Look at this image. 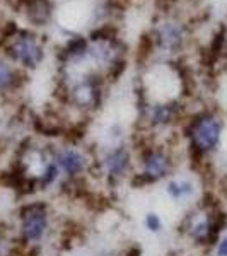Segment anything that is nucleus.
<instances>
[{"label": "nucleus", "mask_w": 227, "mask_h": 256, "mask_svg": "<svg viewBox=\"0 0 227 256\" xmlns=\"http://www.w3.org/2000/svg\"><path fill=\"white\" fill-rule=\"evenodd\" d=\"M180 130L190 162L195 169H202L220 150L226 120L217 108L202 106L190 111Z\"/></svg>", "instance_id": "f257e3e1"}, {"label": "nucleus", "mask_w": 227, "mask_h": 256, "mask_svg": "<svg viewBox=\"0 0 227 256\" xmlns=\"http://www.w3.org/2000/svg\"><path fill=\"white\" fill-rule=\"evenodd\" d=\"M135 172V148L128 142L104 144L96 148L94 176L106 184V188H118L128 183Z\"/></svg>", "instance_id": "423d86ee"}, {"label": "nucleus", "mask_w": 227, "mask_h": 256, "mask_svg": "<svg viewBox=\"0 0 227 256\" xmlns=\"http://www.w3.org/2000/svg\"><path fill=\"white\" fill-rule=\"evenodd\" d=\"M156 48L158 46H156L154 34H152V32L142 34L138 40V44H137V52H135V62H137L138 65H146Z\"/></svg>", "instance_id": "ddd939ff"}, {"label": "nucleus", "mask_w": 227, "mask_h": 256, "mask_svg": "<svg viewBox=\"0 0 227 256\" xmlns=\"http://www.w3.org/2000/svg\"><path fill=\"white\" fill-rule=\"evenodd\" d=\"M134 148L135 172L128 181L132 188L144 190L166 183L178 171V156L166 140L140 138L134 144Z\"/></svg>", "instance_id": "7ed1b4c3"}, {"label": "nucleus", "mask_w": 227, "mask_h": 256, "mask_svg": "<svg viewBox=\"0 0 227 256\" xmlns=\"http://www.w3.org/2000/svg\"><path fill=\"white\" fill-rule=\"evenodd\" d=\"M210 253L214 256H227V232H224L217 239V242L210 250Z\"/></svg>", "instance_id": "dca6fc26"}, {"label": "nucleus", "mask_w": 227, "mask_h": 256, "mask_svg": "<svg viewBox=\"0 0 227 256\" xmlns=\"http://www.w3.org/2000/svg\"><path fill=\"white\" fill-rule=\"evenodd\" d=\"M152 34H154L158 48L164 50L168 53H180L186 46L188 28L180 20L168 19L159 22L158 28L152 31Z\"/></svg>", "instance_id": "6e6552de"}, {"label": "nucleus", "mask_w": 227, "mask_h": 256, "mask_svg": "<svg viewBox=\"0 0 227 256\" xmlns=\"http://www.w3.org/2000/svg\"><path fill=\"white\" fill-rule=\"evenodd\" d=\"M166 195L176 204H195L200 200L204 192H200V184L195 178L174 174L164 183Z\"/></svg>", "instance_id": "1a4fd4ad"}, {"label": "nucleus", "mask_w": 227, "mask_h": 256, "mask_svg": "<svg viewBox=\"0 0 227 256\" xmlns=\"http://www.w3.org/2000/svg\"><path fill=\"white\" fill-rule=\"evenodd\" d=\"M50 150L62 174V184H80L94 176L96 148L86 147L79 140L62 138L50 140Z\"/></svg>", "instance_id": "39448f33"}, {"label": "nucleus", "mask_w": 227, "mask_h": 256, "mask_svg": "<svg viewBox=\"0 0 227 256\" xmlns=\"http://www.w3.org/2000/svg\"><path fill=\"white\" fill-rule=\"evenodd\" d=\"M166 256H186V254H183V253H180V251H172V253H168Z\"/></svg>", "instance_id": "a211bd4d"}, {"label": "nucleus", "mask_w": 227, "mask_h": 256, "mask_svg": "<svg viewBox=\"0 0 227 256\" xmlns=\"http://www.w3.org/2000/svg\"><path fill=\"white\" fill-rule=\"evenodd\" d=\"M99 256H142V250L135 244V246H128L125 251H122V253H104Z\"/></svg>", "instance_id": "f3484780"}, {"label": "nucleus", "mask_w": 227, "mask_h": 256, "mask_svg": "<svg viewBox=\"0 0 227 256\" xmlns=\"http://www.w3.org/2000/svg\"><path fill=\"white\" fill-rule=\"evenodd\" d=\"M89 38H84V36H74V38L67 40V43L64 44L56 56H58L62 65H68L70 62H79V60H86L89 56Z\"/></svg>", "instance_id": "f8f14e48"}, {"label": "nucleus", "mask_w": 227, "mask_h": 256, "mask_svg": "<svg viewBox=\"0 0 227 256\" xmlns=\"http://www.w3.org/2000/svg\"><path fill=\"white\" fill-rule=\"evenodd\" d=\"M4 55L19 68L34 70L44 58V48L41 44L38 34L31 31H19L12 40L4 44Z\"/></svg>", "instance_id": "0eeeda50"}, {"label": "nucleus", "mask_w": 227, "mask_h": 256, "mask_svg": "<svg viewBox=\"0 0 227 256\" xmlns=\"http://www.w3.org/2000/svg\"><path fill=\"white\" fill-rule=\"evenodd\" d=\"M144 227L150 234H160L164 229V220L158 212H147L144 216Z\"/></svg>", "instance_id": "2eb2a0df"}, {"label": "nucleus", "mask_w": 227, "mask_h": 256, "mask_svg": "<svg viewBox=\"0 0 227 256\" xmlns=\"http://www.w3.org/2000/svg\"><path fill=\"white\" fill-rule=\"evenodd\" d=\"M113 40H118V28L113 26V24H102V26L90 31V34H89V41L94 44L108 43V41H113Z\"/></svg>", "instance_id": "4468645a"}, {"label": "nucleus", "mask_w": 227, "mask_h": 256, "mask_svg": "<svg viewBox=\"0 0 227 256\" xmlns=\"http://www.w3.org/2000/svg\"><path fill=\"white\" fill-rule=\"evenodd\" d=\"M18 6L32 26L43 28L53 18V4L50 0H18Z\"/></svg>", "instance_id": "9b49d317"}, {"label": "nucleus", "mask_w": 227, "mask_h": 256, "mask_svg": "<svg viewBox=\"0 0 227 256\" xmlns=\"http://www.w3.org/2000/svg\"><path fill=\"white\" fill-rule=\"evenodd\" d=\"M12 229L20 250L26 253L40 251L55 230L53 205L41 198H26L16 210Z\"/></svg>", "instance_id": "20e7f679"}, {"label": "nucleus", "mask_w": 227, "mask_h": 256, "mask_svg": "<svg viewBox=\"0 0 227 256\" xmlns=\"http://www.w3.org/2000/svg\"><path fill=\"white\" fill-rule=\"evenodd\" d=\"M224 232H227V212L212 193H204L178 222L180 238L200 253H210Z\"/></svg>", "instance_id": "f03ea898"}, {"label": "nucleus", "mask_w": 227, "mask_h": 256, "mask_svg": "<svg viewBox=\"0 0 227 256\" xmlns=\"http://www.w3.org/2000/svg\"><path fill=\"white\" fill-rule=\"evenodd\" d=\"M28 72L0 56V98H10L24 88Z\"/></svg>", "instance_id": "9d476101"}]
</instances>
